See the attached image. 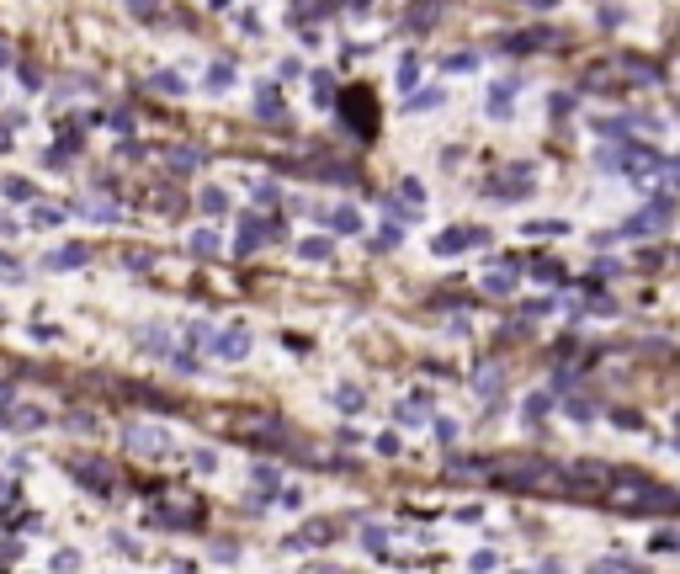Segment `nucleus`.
Segmentation results:
<instances>
[{
    "label": "nucleus",
    "instance_id": "15",
    "mask_svg": "<svg viewBox=\"0 0 680 574\" xmlns=\"http://www.w3.org/2000/svg\"><path fill=\"white\" fill-rule=\"evenodd\" d=\"M197 203H203V213H224V208H229V197H224L218 186H207L203 197H197Z\"/></svg>",
    "mask_w": 680,
    "mask_h": 574
},
{
    "label": "nucleus",
    "instance_id": "3",
    "mask_svg": "<svg viewBox=\"0 0 680 574\" xmlns=\"http://www.w3.org/2000/svg\"><path fill=\"white\" fill-rule=\"evenodd\" d=\"M122 442H128L139 457H165V452H170V436H165L160 426H128V436H122Z\"/></svg>",
    "mask_w": 680,
    "mask_h": 574
},
{
    "label": "nucleus",
    "instance_id": "17",
    "mask_svg": "<svg viewBox=\"0 0 680 574\" xmlns=\"http://www.w3.org/2000/svg\"><path fill=\"white\" fill-rule=\"evenodd\" d=\"M43 409H16V426H27V431H37V426H43Z\"/></svg>",
    "mask_w": 680,
    "mask_h": 574
},
{
    "label": "nucleus",
    "instance_id": "22",
    "mask_svg": "<svg viewBox=\"0 0 680 574\" xmlns=\"http://www.w3.org/2000/svg\"><path fill=\"white\" fill-rule=\"evenodd\" d=\"M80 261H85L80 245H75V250H59V255H53V266H80Z\"/></svg>",
    "mask_w": 680,
    "mask_h": 574
},
{
    "label": "nucleus",
    "instance_id": "5",
    "mask_svg": "<svg viewBox=\"0 0 680 574\" xmlns=\"http://www.w3.org/2000/svg\"><path fill=\"white\" fill-rule=\"evenodd\" d=\"M70 473H80L85 484H91V490H101V495L112 490V468H107V463H85V457H75V463H70Z\"/></svg>",
    "mask_w": 680,
    "mask_h": 574
},
{
    "label": "nucleus",
    "instance_id": "13",
    "mask_svg": "<svg viewBox=\"0 0 680 574\" xmlns=\"http://www.w3.org/2000/svg\"><path fill=\"white\" fill-rule=\"evenodd\" d=\"M484 293L505 298V293H511V272H484Z\"/></svg>",
    "mask_w": 680,
    "mask_h": 574
},
{
    "label": "nucleus",
    "instance_id": "10",
    "mask_svg": "<svg viewBox=\"0 0 680 574\" xmlns=\"http://www.w3.org/2000/svg\"><path fill=\"white\" fill-rule=\"evenodd\" d=\"M436 16H442V6H415V11H409V27H415V32H430Z\"/></svg>",
    "mask_w": 680,
    "mask_h": 574
},
{
    "label": "nucleus",
    "instance_id": "27",
    "mask_svg": "<svg viewBox=\"0 0 680 574\" xmlns=\"http://www.w3.org/2000/svg\"><path fill=\"white\" fill-rule=\"evenodd\" d=\"M675 181H680V165H675Z\"/></svg>",
    "mask_w": 680,
    "mask_h": 574
},
{
    "label": "nucleus",
    "instance_id": "1",
    "mask_svg": "<svg viewBox=\"0 0 680 574\" xmlns=\"http://www.w3.org/2000/svg\"><path fill=\"white\" fill-rule=\"evenodd\" d=\"M340 117H346L351 133L372 139V133H378V96H372L367 85H351V91H340Z\"/></svg>",
    "mask_w": 680,
    "mask_h": 574
},
{
    "label": "nucleus",
    "instance_id": "29",
    "mask_svg": "<svg viewBox=\"0 0 680 574\" xmlns=\"http://www.w3.org/2000/svg\"><path fill=\"white\" fill-rule=\"evenodd\" d=\"M176 574H186V569H176Z\"/></svg>",
    "mask_w": 680,
    "mask_h": 574
},
{
    "label": "nucleus",
    "instance_id": "8",
    "mask_svg": "<svg viewBox=\"0 0 680 574\" xmlns=\"http://www.w3.org/2000/svg\"><path fill=\"white\" fill-rule=\"evenodd\" d=\"M282 96H276L271 91V85H261V96H255V117H266V122H271V117H282Z\"/></svg>",
    "mask_w": 680,
    "mask_h": 574
},
{
    "label": "nucleus",
    "instance_id": "18",
    "mask_svg": "<svg viewBox=\"0 0 680 574\" xmlns=\"http://www.w3.org/2000/svg\"><path fill=\"white\" fill-rule=\"evenodd\" d=\"M420 80V64L415 59H404V64H399V85H404V91H409V85H415Z\"/></svg>",
    "mask_w": 680,
    "mask_h": 574
},
{
    "label": "nucleus",
    "instance_id": "9",
    "mask_svg": "<svg viewBox=\"0 0 680 574\" xmlns=\"http://www.w3.org/2000/svg\"><path fill=\"white\" fill-rule=\"evenodd\" d=\"M511 96H515V80H500V85L489 91V112H494V117H505V107H511Z\"/></svg>",
    "mask_w": 680,
    "mask_h": 574
},
{
    "label": "nucleus",
    "instance_id": "21",
    "mask_svg": "<svg viewBox=\"0 0 680 574\" xmlns=\"http://www.w3.org/2000/svg\"><path fill=\"white\" fill-rule=\"evenodd\" d=\"M303 255H309V261H324V255H330V239H309V245H303Z\"/></svg>",
    "mask_w": 680,
    "mask_h": 574
},
{
    "label": "nucleus",
    "instance_id": "7",
    "mask_svg": "<svg viewBox=\"0 0 680 574\" xmlns=\"http://www.w3.org/2000/svg\"><path fill=\"white\" fill-rule=\"evenodd\" d=\"M611 478H617L611 468H601V463H579V468L569 473V484L579 490V484H611Z\"/></svg>",
    "mask_w": 680,
    "mask_h": 574
},
{
    "label": "nucleus",
    "instance_id": "16",
    "mask_svg": "<svg viewBox=\"0 0 680 574\" xmlns=\"http://www.w3.org/2000/svg\"><path fill=\"white\" fill-rule=\"evenodd\" d=\"M478 394H500V367H489V372H478Z\"/></svg>",
    "mask_w": 680,
    "mask_h": 574
},
{
    "label": "nucleus",
    "instance_id": "20",
    "mask_svg": "<svg viewBox=\"0 0 680 574\" xmlns=\"http://www.w3.org/2000/svg\"><path fill=\"white\" fill-rule=\"evenodd\" d=\"M436 101H442V91H420L415 101H409V112H425V107H436Z\"/></svg>",
    "mask_w": 680,
    "mask_h": 574
},
{
    "label": "nucleus",
    "instance_id": "14",
    "mask_svg": "<svg viewBox=\"0 0 680 574\" xmlns=\"http://www.w3.org/2000/svg\"><path fill=\"white\" fill-rule=\"evenodd\" d=\"M335 96H340V91H335L330 70H319V75H314V101H335Z\"/></svg>",
    "mask_w": 680,
    "mask_h": 574
},
{
    "label": "nucleus",
    "instance_id": "12",
    "mask_svg": "<svg viewBox=\"0 0 680 574\" xmlns=\"http://www.w3.org/2000/svg\"><path fill=\"white\" fill-rule=\"evenodd\" d=\"M197 165H203L197 149H170V170H197Z\"/></svg>",
    "mask_w": 680,
    "mask_h": 574
},
{
    "label": "nucleus",
    "instance_id": "2",
    "mask_svg": "<svg viewBox=\"0 0 680 574\" xmlns=\"http://www.w3.org/2000/svg\"><path fill=\"white\" fill-rule=\"evenodd\" d=\"M229 431L245 436V442H266V436L282 431V420H276V409H234L229 415Z\"/></svg>",
    "mask_w": 680,
    "mask_h": 574
},
{
    "label": "nucleus",
    "instance_id": "4",
    "mask_svg": "<svg viewBox=\"0 0 680 574\" xmlns=\"http://www.w3.org/2000/svg\"><path fill=\"white\" fill-rule=\"evenodd\" d=\"M484 229H442V239H436V255H457V250H468V245H484Z\"/></svg>",
    "mask_w": 680,
    "mask_h": 574
},
{
    "label": "nucleus",
    "instance_id": "23",
    "mask_svg": "<svg viewBox=\"0 0 680 574\" xmlns=\"http://www.w3.org/2000/svg\"><path fill=\"white\" fill-rule=\"evenodd\" d=\"M207 85H213V91H224V85H229V64H213V75H207Z\"/></svg>",
    "mask_w": 680,
    "mask_h": 574
},
{
    "label": "nucleus",
    "instance_id": "25",
    "mask_svg": "<svg viewBox=\"0 0 680 574\" xmlns=\"http://www.w3.org/2000/svg\"><path fill=\"white\" fill-rule=\"evenodd\" d=\"M155 91H181V75H155Z\"/></svg>",
    "mask_w": 680,
    "mask_h": 574
},
{
    "label": "nucleus",
    "instance_id": "11",
    "mask_svg": "<svg viewBox=\"0 0 680 574\" xmlns=\"http://www.w3.org/2000/svg\"><path fill=\"white\" fill-rule=\"evenodd\" d=\"M191 250L197 255H218V234L213 229H197V234H191Z\"/></svg>",
    "mask_w": 680,
    "mask_h": 574
},
{
    "label": "nucleus",
    "instance_id": "28",
    "mask_svg": "<svg viewBox=\"0 0 680 574\" xmlns=\"http://www.w3.org/2000/svg\"><path fill=\"white\" fill-rule=\"evenodd\" d=\"M0 495H6V484H0Z\"/></svg>",
    "mask_w": 680,
    "mask_h": 574
},
{
    "label": "nucleus",
    "instance_id": "19",
    "mask_svg": "<svg viewBox=\"0 0 680 574\" xmlns=\"http://www.w3.org/2000/svg\"><path fill=\"white\" fill-rule=\"evenodd\" d=\"M6 197H16V203H32V186H27V181H6Z\"/></svg>",
    "mask_w": 680,
    "mask_h": 574
},
{
    "label": "nucleus",
    "instance_id": "26",
    "mask_svg": "<svg viewBox=\"0 0 680 574\" xmlns=\"http://www.w3.org/2000/svg\"><path fill=\"white\" fill-rule=\"evenodd\" d=\"M0 426H6V394H0Z\"/></svg>",
    "mask_w": 680,
    "mask_h": 574
},
{
    "label": "nucleus",
    "instance_id": "24",
    "mask_svg": "<svg viewBox=\"0 0 680 574\" xmlns=\"http://www.w3.org/2000/svg\"><path fill=\"white\" fill-rule=\"evenodd\" d=\"M473 64H478L473 53H452V59H447V70H473Z\"/></svg>",
    "mask_w": 680,
    "mask_h": 574
},
{
    "label": "nucleus",
    "instance_id": "6",
    "mask_svg": "<svg viewBox=\"0 0 680 574\" xmlns=\"http://www.w3.org/2000/svg\"><path fill=\"white\" fill-rule=\"evenodd\" d=\"M218 357H229V362H239V357H250V330H224L218 335Z\"/></svg>",
    "mask_w": 680,
    "mask_h": 574
}]
</instances>
